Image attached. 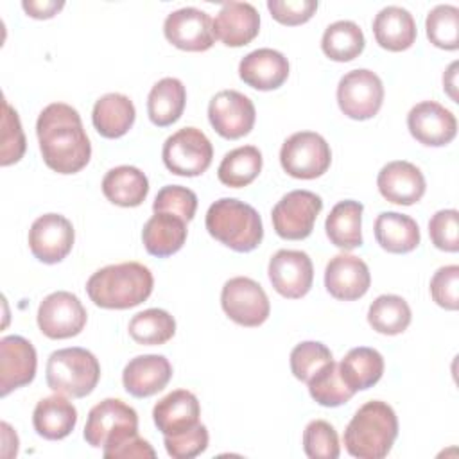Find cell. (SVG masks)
<instances>
[{
  "label": "cell",
  "instance_id": "6da1fadb",
  "mask_svg": "<svg viewBox=\"0 0 459 459\" xmlns=\"http://www.w3.org/2000/svg\"><path fill=\"white\" fill-rule=\"evenodd\" d=\"M36 134L43 161L57 174H75L91 156V143L81 115L65 102H52L38 117Z\"/></svg>",
  "mask_w": 459,
  "mask_h": 459
},
{
  "label": "cell",
  "instance_id": "74e56055",
  "mask_svg": "<svg viewBox=\"0 0 459 459\" xmlns=\"http://www.w3.org/2000/svg\"><path fill=\"white\" fill-rule=\"evenodd\" d=\"M307 385L312 400L323 407H339L351 400V396L355 394L341 378L339 364L333 359L319 371H316L308 378Z\"/></svg>",
  "mask_w": 459,
  "mask_h": 459
},
{
  "label": "cell",
  "instance_id": "30bf717a",
  "mask_svg": "<svg viewBox=\"0 0 459 459\" xmlns=\"http://www.w3.org/2000/svg\"><path fill=\"white\" fill-rule=\"evenodd\" d=\"M221 305L226 316L240 326H260L271 314V303L258 281L247 276L230 278L221 290Z\"/></svg>",
  "mask_w": 459,
  "mask_h": 459
},
{
  "label": "cell",
  "instance_id": "7a4b0ae2",
  "mask_svg": "<svg viewBox=\"0 0 459 459\" xmlns=\"http://www.w3.org/2000/svg\"><path fill=\"white\" fill-rule=\"evenodd\" d=\"M154 278L140 262L111 264L95 271L86 281L90 299L109 310H124L143 303L152 292Z\"/></svg>",
  "mask_w": 459,
  "mask_h": 459
},
{
  "label": "cell",
  "instance_id": "ee69618b",
  "mask_svg": "<svg viewBox=\"0 0 459 459\" xmlns=\"http://www.w3.org/2000/svg\"><path fill=\"white\" fill-rule=\"evenodd\" d=\"M429 235L432 244L448 253L459 251V213L457 210H439L429 221Z\"/></svg>",
  "mask_w": 459,
  "mask_h": 459
},
{
  "label": "cell",
  "instance_id": "c3c4849f",
  "mask_svg": "<svg viewBox=\"0 0 459 459\" xmlns=\"http://www.w3.org/2000/svg\"><path fill=\"white\" fill-rule=\"evenodd\" d=\"M118 457H124V459H129V457H151L152 459V457H156V452L149 445V441L142 439L140 436H134L129 441H126L122 446H118L108 459H118Z\"/></svg>",
  "mask_w": 459,
  "mask_h": 459
},
{
  "label": "cell",
  "instance_id": "f907efd6",
  "mask_svg": "<svg viewBox=\"0 0 459 459\" xmlns=\"http://www.w3.org/2000/svg\"><path fill=\"white\" fill-rule=\"evenodd\" d=\"M457 61H454L448 68H446V72L443 74V88H445V91L450 95V99L454 100V102H457V93H455V88H457V82H455V77H457Z\"/></svg>",
  "mask_w": 459,
  "mask_h": 459
},
{
  "label": "cell",
  "instance_id": "2e32d148",
  "mask_svg": "<svg viewBox=\"0 0 459 459\" xmlns=\"http://www.w3.org/2000/svg\"><path fill=\"white\" fill-rule=\"evenodd\" d=\"M163 34L169 43L186 52H204L215 43L213 20L197 7L172 11L165 18Z\"/></svg>",
  "mask_w": 459,
  "mask_h": 459
},
{
  "label": "cell",
  "instance_id": "44dd1931",
  "mask_svg": "<svg viewBox=\"0 0 459 459\" xmlns=\"http://www.w3.org/2000/svg\"><path fill=\"white\" fill-rule=\"evenodd\" d=\"M172 378V366L167 357L147 353L131 359L122 371L124 389L134 398H147L161 391Z\"/></svg>",
  "mask_w": 459,
  "mask_h": 459
},
{
  "label": "cell",
  "instance_id": "9c48e42d",
  "mask_svg": "<svg viewBox=\"0 0 459 459\" xmlns=\"http://www.w3.org/2000/svg\"><path fill=\"white\" fill-rule=\"evenodd\" d=\"M384 102L382 79L368 70L357 68L344 74L337 84V104L353 120L373 118Z\"/></svg>",
  "mask_w": 459,
  "mask_h": 459
},
{
  "label": "cell",
  "instance_id": "603a6c76",
  "mask_svg": "<svg viewBox=\"0 0 459 459\" xmlns=\"http://www.w3.org/2000/svg\"><path fill=\"white\" fill-rule=\"evenodd\" d=\"M201 405L194 393L176 389L165 394L152 409V420L163 436H178L199 423Z\"/></svg>",
  "mask_w": 459,
  "mask_h": 459
},
{
  "label": "cell",
  "instance_id": "ffe728a7",
  "mask_svg": "<svg viewBox=\"0 0 459 459\" xmlns=\"http://www.w3.org/2000/svg\"><path fill=\"white\" fill-rule=\"evenodd\" d=\"M377 186L384 199L394 204L411 206L425 194L423 172L411 161L396 160L384 165L377 176Z\"/></svg>",
  "mask_w": 459,
  "mask_h": 459
},
{
  "label": "cell",
  "instance_id": "836d02e7",
  "mask_svg": "<svg viewBox=\"0 0 459 459\" xmlns=\"http://www.w3.org/2000/svg\"><path fill=\"white\" fill-rule=\"evenodd\" d=\"M262 152L255 145H242L224 154L219 163V181L231 188L247 186L262 170Z\"/></svg>",
  "mask_w": 459,
  "mask_h": 459
},
{
  "label": "cell",
  "instance_id": "7402d4cb",
  "mask_svg": "<svg viewBox=\"0 0 459 459\" xmlns=\"http://www.w3.org/2000/svg\"><path fill=\"white\" fill-rule=\"evenodd\" d=\"M260 14L247 2H224L213 18V34L226 47H244L256 38Z\"/></svg>",
  "mask_w": 459,
  "mask_h": 459
},
{
  "label": "cell",
  "instance_id": "f1b7e54d",
  "mask_svg": "<svg viewBox=\"0 0 459 459\" xmlns=\"http://www.w3.org/2000/svg\"><path fill=\"white\" fill-rule=\"evenodd\" d=\"M136 109L133 100L124 93L102 95L91 111V122L104 138H120L134 124Z\"/></svg>",
  "mask_w": 459,
  "mask_h": 459
},
{
  "label": "cell",
  "instance_id": "681fc988",
  "mask_svg": "<svg viewBox=\"0 0 459 459\" xmlns=\"http://www.w3.org/2000/svg\"><path fill=\"white\" fill-rule=\"evenodd\" d=\"M22 7L29 16L38 18V20H47V18H52L54 14H57V11H61L65 7V2L63 0H59V2H56V0H45V2L23 0Z\"/></svg>",
  "mask_w": 459,
  "mask_h": 459
},
{
  "label": "cell",
  "instance_id": "f35d334b",
  "mask_svg": "<svg viewBox=\"0 0 459 459\" xmlns=\"http://www.w3.org/2000/svg\"><path fill=\"white\" fill-rule=\"evenodd\" d=\"M429 41L443 50L459 48V9L450 4H439L429 11L425 20Z\"/></svg>",
  "mask_w": 459,
  "mask_h": 459
},
{
  "label": "cell",
  "instance_id": "8992f818",
  "mask_svg": "<svg viewBox=\"0 0 459 459\" xmlns=\"http://www.w3.org/2000/svg\"><path fill=\"white\" fill-rule=\"evenodd\" d=\"M82 436L90 446H102L108 459L118 446L138 436V414L126 402L106 398L88 412Z\"/></svg>",
  "mask_w": 459,
  "mask_h": 459
},
{
  "label": "cell",
  "instance_id": "e0dca14e",
  "mask_svg": "<svg viewBox=\"0 0 459 459\" xmlns=\"http://www.w3.org/2000/svg\"><path fill=\"white\" fill-rule=\"evenodd\" d=\"M407 127L414 140L429 147H443L455 138L457 120L450 109L436 100H423L411 108Z\"/></svg>",
  "mask_w": 459,
  "mask_h": 459
},
{
  "label": "cell",
  "instance_id": "b9f144b4",
  "mask_svg": "<svg viewBox=\"0 0 459 459\" xmlns=\"http://www.w3.org/2000/svg\"><path fill=\"white\" fill-rule=\"evenodd\" d=\"M2 151H0V165L7 167L22 160L25 152V134L20 124L18 113L9 106L4 99L2 102Z\"/></svg>",
  "mask_w": 459,
  "mask_h": 459
},
{
  "label": "cell",
  "instance_id": "8fae6325",
  "mask_svg": "<svg viewBox=\"0 0 459 459\" xmlns=\"http://www.w3.org/2000/svg\"><path fill=\"white\" fill-rule=\"evenodd\" d=\"M323 210V199L310 190H292L273 208L271 219L278 237L285 240L307 238Z\"/></svg>",
  "mask_w": 459,
  "mask_h": 459
},
{
  "label": "cell",
  "instance_id": "bcb514c9",
  "mask_svg": "<svg viewBox=\"0 0 459 459\" xmlns=\"http://www.w3.org/2000/svg\"><path fill=\"white\" fill-rule=\"evenodd\" d=\"M430 296L445 310L459 307V265L439 267L430 280Z\"/></svg>",
  "mask_w": 459,
  "mask_h": 459
},
{
  "label": "cell",
  "instance_id": "f6af8a7d",
  "mask_svg": "<svg viewBox=\"0 0 459 459\" xmlns=\"http://www.w3.org/2000/svg\"><path fill=\"white\" fill-rule=\"evenodd\" d=\"M208 429L203 423H197L194 429L178 434V436H165V450L174 459H192L203 454L208 448Z\"/></svg>",
  "mask_w": 459,
  "mask_h": 459
},
{
  "label": "cell",
  "instance_id": "ac0fdd59",
  "mask_svg": "<svg viewBox=\"0 0 459 459\" xmlns=\"http://www.w3.org/2000/svg\"><path fill=\"white\" fill-rule=\"evenodd\" d=\"M38 357L34 346L22 335L0 339V394L30 384L36 377Z\"/></svg>",
  "mask_w": 459,
  "mask_h": 459
},
{
  "label": "cell",
  "instance_id": "cb8c5ba5",
  "mask_svg": "<svg viewBox=\"0 0 459 459\" xmlns=\"http://www.w3.org/2000/svg\"><path fill=\"white\" fill-rule=\"evenodd\" d=\"M240 79L260 91L280 88L289 77L287 57L274 48H256L246 54L238 65Z\"/></svg>",
  "mask_w": 459,
  "mask_h": 459
},
{
  "label": "cell",
  "instance_id": "4316f807",
  "mask_svg": "<svg viewBox=\"0 0 459 459\" xmlns=\"http://www.w3.org/2000/svg\"><path fill=\"white\" fill-rule=\"evenodd\" d=\"M377 43L391 52H402L412 47L416 39V22L412 14L400 5L380 9L373 20Z\"/></svg>",
  "mask_w": 459,
  "mask_h": 459
},
{
  "label": "cell",
  "instance_id": "f546056e",
  "mask_svg": "<svg viewBox=\"0 0 459 459\" xmlns=\"http://www.w3.org/2000/svg\"><path fill=\"white\" fill-rule=\"evenodd\" d=\"M373 231L377 244L387 253L394 255H403L416 249L421 238L416 221L398 212H382L375 219Z\"/></svg>",
  "mask_w": 459,
  "mask_h": 459
},
{
  "label": "cell",
  "instance_id": "d6986e66",
  "mask_svg": "<svg viewBox=\"0 0 459 459\" xmlns=\"http://www.w3.org/2000/svg\"><path fill=\"white\" fill-rule=\"evenodd\" d=\"M369 285L371 274L362 258L348 253H339L326 264L325 287L335 299H359L368 292Z\"/></svg>",
  "mask_w": 459,
  "mask_h": 459
},
{
  "label": "cell",
  "instance_id": "e575fe53",
  "mask_svg": "<svg viewBox=\"0 0 459 459\" xmlns=\"http://www.w3.org/2000/svg\"><path fill=\"white\" fill-rule=\"evenodd\" d=\"M366 45L362 29L351 20H339L330 23L321 38V48L332 61H351L362 54Z\"/></svg>",
  "mask_w": 459,
  "mask_h": 459
},
{
  "label": "cell",
  "instance_id": "4dcf8cb0",
  "mask_svg": "<svg viewBox=\"0 0 459 459\" xmlns=\"http://www.w3.org/2000/svg\"><path fill=\"white\" fill-rule=\"evenodd\" d=\"M362 212L364 206L359 201H339L325 221L326 237L339 249L350 251L362 246Z\"/></svg>",
  "mask_w": 459,
  "mask_h": 459
},
{
  "label": "cell",
  "instance_id": "60d3db41",
  "mask_svg": "<svg viewBox=\"0 0 459 459\" xmlns=\"http://www.w3.org/2000/svg\"><path fill=\"white\" fill-rule=\"evenodd\" d=\"M332 359V351L323 342L303 341L290 351V371L298 380L308 382V378Z\"/></svg>",
  "mask_w": 459,
  "mask_h": 459
},
{
  "label": "cell",
  "instance_id": "5bb4252c",
  "mask_svg": "<svg viewBox=\"0 0 459 459\" xmlns=\"http://www.w3.org/2000/svg\"><path fill=\"white\" fill-rule=\"evenodd\" d=\"M267 274L271 285L280 296L298 299L312 287L314 265L305 251L280 249L271 256Z\"/></svg>",
  "mask_w": 459,
  "mask_h": 459
},
{
  "label": "cell",
  "instance_id": "d590c367",
  "mask_svg": "<svg viewBox=\"0 0 459 459\" xmlns=\"http://www.w3.org/2000/svg\"><path fill=\"white\" fill-rule=\"evenodd\" d=\"M411 307L396 294L378 296L368 308V323L371 328L384 335H398L411 325Z\"/></svg>",
  "mask_w": 459,
  "mask_h": 459
},
{
  "label": "cell",
  "instance_id": "8d00e7d4",
  "mask_svg": "<svg viewBox=\"0 0 459 459\" xmlns=\"http://www.w3.org/2000/svg\"><path fill=\"white\" fill-rule=\"evenodd\" d=\"M129 335L138 344H165L176 333L174 317L163 308H147L134 314L129 321Z\"/></svg>",
  "mask_w": 459,
  "mask_h": 459
},
{
  "label": "cell",
  "instance_id": "484cf974",
  "mask_svg": "<svg viewBox=\"0 0 459 459\" xmlns=\"http://www.w3.org/2000/svg\"><path fill=\"white\" fill-rule=\"evenodd\" d=\"M77 423V409L65 394H52L41 398L32 412V425L38 436L57 441L66 437Z\"/></svg>",
  "mask_w": 459,
  "mask_h": 459
},
{
  "label": "cell",
  "instance_id": "7c38bea8",
  "mask_svg": "<svg viewBox=\"0 0 459 459\" xmlns=\"http://www.w3.org/2000/svg\"><path fill=\"white\" fill-rule=\"evenodd\" d=\"M88 314L81 299L68 290L43 298L38 308V326L48 339H68L82 332Z\"/></svg>",
  "mask_w": 459,
  "mask_h": 459
},
{
  "label": "cell",
  "instance_id": "d4e9b609",
  "mask_svg": "<svg viewBox=\"0 0 459 459\" xmlns=\"http://www.w3.org/2000/svg\"><path fill=\"white\" fill-rule=\"evenodd\" d=\"M186 221L167 212L154 213L142 230V240L149 255L167 258L178 253L186 240Z\"/></svg>",
  "mask_w": 459,
  "mask_h": 459
},
{
  "label": "cell",
  "instance_id": "3957f363",
  "mask_svg": "<svg viewBox=\"0 0 459 459\" xmlns=\"http://www.w3.org/2000/svg\"><path fill=\"white\" fill-rule=\"evenodd\" d=\"M398 436V418L393 407L382 400L366 402L350 420L344 430L346 452L359 459L385 457Z\"/></svg>",
  "mask_w": 459,
  "mask_h": 459
},
{
  "label": "cell",
  "instance_id": "1f68e13d",
  "mask_svg": "<svg viewBox=\"0 0 459 459\" xmlns=\"http://www.w3.org/2000/svg\"><path fill=\"white\" fill-rule=\"evenodd\" d=\"M339 373L353 393L369 389L382 378L384 357L375 348H351L339 362Z\"/></svg>",
  "mask_w": 459,
  "mask_h": 459
},
{
  "label": "cell",
  "instance_id": "277c9868",
  "mask_svg": "<svg viewBox=\"0 0 459 459\" xmlns=\"http://www.w3.org/2000/svg\"><path fill=\"white\" fill-rule=\"evenodd\" d=\"M204 224L215 240L238 253L253 251L264 238L258 212L235 197H222L210 204Z\"/></svg>",
  "mask_w": 459,
  "mask_h": 459
},
{
  "label": "cell",
  "instance_id": "5b68a950",
  "mask_svg": "<svg viewBox=\"0 0 459 459\" xmlns=\"http://www.w3.org/2000/svg\"><path fill=\"white\" fill-rule=\"evenodd\" d=\"M45 377L54 393L70 398H84L97 387L100 364L86 348H63L50 353Z\"/></svg>",
  "mask_w": 459,
  "mask_h": 459
},
{
  "label": "cell",
  "instance_id": "52a82bcc",
  "mask_svg": "<svg viewBox=\"0 0 459 459\" xmlns=\"http://www.w3.org/2000/svg\"><path fill=\"white\" fill-rule=\"evenodd\" d=\"M280 163L296 179H316L330 169L332 151L319 133L298 131L283 142Z\"/></svg>",
  "mask_w": 459,
  "mask_h": 459
},
{
  "label": "cell",
  "instance_id": "d6a6232c",
  "mask_svg": "<svg viewBox=\"0 0 459 459\" xmlns=\"http://www.w3.org/2000/svg\"><path fill=\"white\" fill-rule=\"evenodd\" d=\"M186 104V90L176 77L160 79L149 91L147 115L158 127L172 126L183 115Z\"/></svg>",
  "mask_w": 459,
  "mask_h": 459
},
{
  "label": "cell",
  "instance_id": "9a60e30c",
  "mask_svg": "<svg viewBox=\"0 0 459 459\" xmlns=\"http://www.w3.org/2000/svg\"><path fill=\"white\" fill-rule=\"evenodd\" d=\"M74 240L72 222L59 213L39 215L29 230L30 253L43 264L61 262L72 251Z\"/></svg>",
  "mask_w": 459,
  "mask_h": 459
},
{
  "label": "cell",
  "instance_id": "7dc6e473",
  "mask_svg": "<svg viewBox=\"0 0 459 459\" xmlns=\"http://www.w3.org/2000/svg\"><path fill=\"white\" fill-rule=\"evenodd\" d=\"M267 9L271 16L281 25H301L308 22L317 11L316 0H269Z\"/></svg>",
  "mask_w": 459,
  "mask_h": 459
},
{
  "label": "cell",
  "instance_id": "ba28073f",
  "mask_svg": "<svg viewBox=\"0 0 459 459\" xmlns=\"http://www.w3.org/2000/svg\"><path fill=\"white\" fill-rule=\"evenodd\" d=\"M161 158L172 174L194 178L208 170L213 147L201 129L183 127L165 140Z\"/></svg>",
  "mask_w": 459,
  "mask_h": 459
},
{
  "label": "cell",
  "instance_id": "ab89813d",
  "mask_svg": "<svg viewBox=\"0 0 459 459\" xmlns=\"http://www.w3.org/2000/svg\"><path fill=\"white\" fill-rule=\"evenodd\" d=\"M303 450L310 459H337L341 448L335 429L325 420H312L303 430Z\"/></svg>",
  "mask_w": 459,
  "mask_h": 459
},
{
  "label": "cell",
  "instance_id": "4fadbf2b",
  "mask_svg": "<svg viewBox=\"0 0 459 459\" xmlns=\"http://www.w3.org/2000/svg\"><path fill=\"white\" fill-rule=\"evenodd\" d=\"M255 118L253 100L237 90H222L208 104V120L217 134L226 140L246 136L253 129Z\"/></svg>",
  "mask_w": 459,
  "mask_h": 459
},
{
  "label": "cell",
  "instance_id": "83f0119b",
  "mask_svg": "<svg viewBox=\"0 0 459 459\" xmlns=\"http://www.w3.org/2000/svg\"><path fill=\"white\" fill-rule=\"evenodd\" d=\"M102 194L117 206H140L149 194V179L133 165H118L106 172L102 179Z\"/></svg>",
  "mask_w": 459,
  "mask_h": 459
},
{
  "label": "cell",
  "instance_id": "7bdbcfd3",
  "mask_svg": "<svg viewBox=\"0 0 459 459\" xmlns=\"http://www.w3.org/2000/svg\"><path fill=\"white\" fill-rule=\"evenodd\" d=\"M152 210H154V213H158V212L174 213V215H178V217H181L188 222L195 215L197 195L186 186L167 185L156 194L154 203H152Z\"/></svg>",
  "mask_w": 459,
  "mask_h": 459
}]
</instances>
